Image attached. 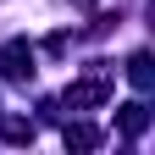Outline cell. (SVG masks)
I'll return each instance as SVG.
<instances>
[{"label": "cell", "mask_w": 155, "mask_h": 155, "mask_svg": "<svg viewBox=\"0 0 155 155\" xmlns=\"http://www.w3.org/2000/svg\"><path fill=\"white\" fill-rule=\"evenodd\" d=\"M105 94H111V72H89L83 83L67 89V105H72V111H89V105H100Z\"/></svg>", "instance_id": "1"}, {"label": "cell", "mask_w": 155, "mask_h": 155, "mask_svg": "<svg viewBox=\"0 0 155 155\" xmlns=\"http://www.w3.org/2000/svg\"><path fill=\"white\" fill-rule=\"evenodd\" d=\"M0 78H33V50L22 45V39L0 50Z\"/></svg>", "instance_id": "2"}, {"label": "cell", "mask_w": 155, "mask_h": 155, "mask_svg": "<svg viewBox=\"0 0 155 155\" xmlns=\"http://www.w3.org/2000/svg\"><path fill=\"white\" fill-rule=\"evenodd\" d=\"M0 133L11 144H33V122H0Z\"/></svg>", "instance_id": "3"}, {"label": "cell", "mask_w": 155, "mask_h": 155, "mask_svg": "<svg viewBox=\"0 0 155 155\" xmlns=\"http://www.w3.org/2000/svg\"><path fill=\"white\" fill-rule=\"evenodd\" d=\"M67 144H78V150H89V144H100V133H94V127H67Z\"/></svg>", "instance_id": "4"}]
</instances>
